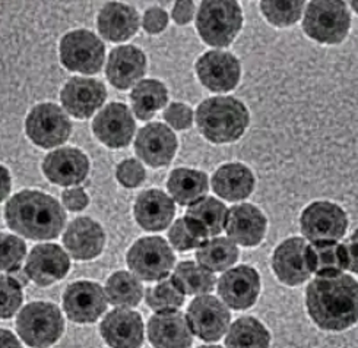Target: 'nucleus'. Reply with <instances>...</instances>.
Masks as SVG:
<instances>
[{
  "mask_svg": "<svg viewBox=\"0 0 358 348\" xmlns=\"http://www.w3.org/2000/svg\"><path fill=\"white\" fill-rule=\"evenodd\" d=\"M306 251L307 243L301 237H289L275 249L272 268L282 284L294 287L310 278Z\"/></svg>",
  "mask_w": 358,
  "mask_h": 348,
  "instance_id": "20",
  "label": "nucleus"
},
{
  "mask_svg": "<svg viewBox=\"0 0 358 348\" xmlns=\"http://www.w3.org/2000/svg\"><path fill=\"white\" fill-rule=\"evenodd\" d=\"M171 279L185 295L206 294L213 291L217 284V278L213 272L206 271L201 265H196L192 260L178 263Z\"/></svg>",
  "mask_w": 358,
  "mask_h": 348,
  "instance_id": "35",
  "label": "nucleus"
},
{
  "mask_svg": "<svg viewBox=\"0 0 358 348\" xmlns=\"http://www.w3.org/2000/svg\"><path fill=\"white\" fill-rule=\"evenodd\" d=\"M12 180H10V174L8 172L6 167L3 165H0V202L5 201L6 196L10 192V185Z\"/></svg>",
  "mask_w": 358,
  "mask_h": 348,
  "instance_id": "48",
  "label": "nucleus"
},
{
  "mask_svg": "<svg viewBox=\"0 0 358 348\" xmlns=\"http://www.w3.org/2000/svg\"><path fill=\"white\" fill-rule=\"evenodd\" d=\"M103 340L111 348H139L143 342L141 314L127 309H115L100 325Z\"/></svg>",
  "mask_w": 358,
  "mask_h": 348,
  "instance_id": "21",
  "label": "nucleus"
},
{
  "mask_svg": "<svg viewBox=\"0 0 358 348\" xmlns=\"http://www.w3.org/2000/svg\"><path fill=\"white\" fill-rule=\"evenodd\" d=\"M9 277H12L16 283H18L21 287H24V286H27L28 284V274H27V271L24 270V268H21V267H18V268H15V270H12V271H9Z\"/></svg>",
  "mask_w": 358,
  "mask_h": 348,
  "instance_id": "50",
  "label": "nucleus"
},
{
  "mask_svg": "<svg viewBox=\"0 0 358 348\" xmlns=\"http://www.w3.org/2000/svg\"><path fill=\"white\" fill-rule=\"evenodd\" d=\"M166 122L176 130L189 129L193 123V111L183 103H173L164 110Z\"/></svg>",
  "mask_w": 358,
  "mask_h": 348,
  "instance_id": "43",
  "label": "nucleus"
},
{
  "mask_svg": "<svg viewBox=\"0 0 358 348\" xmlns=\"http://www.w3.org/2000/svg\"><path fill=\"white\" fill-rule=\"evenodd\" d=\"M194 13V4L193 2H177L173 9V18L176 24L186 25L192 21Z\"/></svg>",
  "mask_w": 358,
  "mask_h": 348,
  "instance_id": "46",
  "label": "nucleus"
},
{
  "mask_svg": "<svg viewBox=\"0 0 358 348\" xmlns=\"http://www.w3.org/2000/svg\"><path fill=\"white\" fill-rule=\"evenodd\" d=\"M243 27V13L237 2L206 0L199 6L196 28L201 39L214 47L230 46Z\"/></svg>",
  "mask_w": 358,
  "mask_h": 348,
  "instance_id": "4",
  "label": "nucleus"
},
{
  "mask_svg": "<svg viewBox=\"0 0 358 348\" xmlns=\"http://www.w3.org/2000/svg\"><path fill=\"white\" fill-rule=\"evenodd\" d=\"M214 192L229 202L243 201L255 189V176L249 167L240 162L224 164L213 176Z\"/></svg>",
  "mask_w": 358,
  "mask_h": 348,
  "instance_id": "28",
  "label": "nucleus"
},
{
  "mask_svg": "<svg viewBox=\"0 0 358 348\" xmlns=\"http://www.w3.org/2000/svg\"><path fill=\"white\" fill-rule=\"evenodd\" d=\"M16 330L32 348H47L59 341L64 330L60 309L47 302L27 305L16 319Z\"/></svg>",
  "mask_w": 358,
  "mask_h": 348,
  "instance_id": "5",
  "label": "nucleus"
},
{
  "mask_svg": "<svg viewBox=\"0 0 358 348\" xmlns=\"http://www.w3.org/2000/svg\"><path fill=\"white\" fill-rule=\"evenodd\" d=\"M63 244L73 259L91 260L103 252L106 244L104 230L88 217L76 218L64 231Z\"/></svg>",
  "mask_w": 358,
  "mask_h": 348,
  "instance_id": "24",
  "label": "nucleus"
},
{
  "mask_svg": "<svg viewBox=\"0 0 358 348\" xmlns=\"http://www.w3.org/2000/svg\"><path fill=\"white\" fill-rule=\"evenodd\" d=\"M135 119L132 113L122 103H110L92 122V132L101 144L108 148H124L135 134Z\"/></svg>",
  "mask_w": 358,
  "mask_h": 348,
  "instance_id": "14",
  "label": "nucleus"
},
{
  "mask_svg": "<svg viewBox=\"0 0 358 348\" xmlns=\"http://www.w3.org/2000/svg\"><path fill=\"white\" fill-rule=\"evenodd\" d=\"M169 240L173 247L178 252L193 251V249H199L206 240L199 236L186 218H178L173 224L169 231Z\"/></svg>",
  "mask_w": 358,
  "mask_h": 348,
  "instance_id": "39",
  "label": "nucleus"
},
{
  "mask_svg": "<svg viewBox=\"0 0 358 348\" xmlns=\"http://www.w3.org/2000/svg\"><path fill=\"white\" fill-rule=\"evenodd\" d=\"M134 214L136 223L146 231H161L174 218L176 207L173 199L162 190H143L135 202Z\"/></svg>",
  "mask_w": 358,
  "mask_h": 348,
  "instance_id": "26",
  "label": "nucleus"
},
{
  "mask_svg": "<svg viewBox=\"0 0 358 348\" xmlns=\"http://www.w3.org/2000/svg\"><path fill=\"white\" fill-rule=\"evenodd\" d=\"M96 25L103 39L123 43L132 39L139 28V13L135 8L119 2L107 4L99 13Z\"/></svg>",
  "mask_w": 358,
  "mask_h": 348,
  "instance_id": "27",
  "label": "nucleus"
},
{
  "mask_svg": "<svg viewBox=\"0 0 358 348\" xmlns=\"http://www.w3.org/2000/svg\"><path fill=\"white\" fill-rule=\"evenodd\" d=\"M62 201H63V205L68 209L78 212L88 207L90 197L83 188H71L62 193Z\"/></svg>",
  "mask_w": 358,
  "mask_h": 348,
  "instance_id": "45",
  "label": "nucleus"
},
{
  "mask_svg": "<svg viewBox=\"0 0 358 348\" xmlns=\"http://www.w3.org/2000/svg\"><path fill=\"white\" fill-rule=\"evenodd\" d=\"M238 247L227 237L206 240L196 252V260L209 272H222L229 270L238 259Z\"/></svg>",
  "mask_w": 358,
  "mask_h": 348,
  "instance_id": "33",
  "label": "nucleus"
},
{
  "mask_svg": "<svg viewBox=\"0 0 358 348\" xmlns=\"http://www.w3.org/2000/svg\"><path fill=\"white\" fill-rule=\"evenodd\" d=\"M126 262L138 278L143 281H159L169 277L174 267L176 256L170 244L158 236L142 237L127 252Z\"/></svg>",
  "mask_w": 358,
  "mask_h": 348,
  "instance_id": "7",
  "label": "nucleus"
},
{
  "mask_svg": "<svg viewBox=\"0 0 358 348\" xmlns=\"http://www.w3.org/2000/svg\"><path fill=\"white\" fill-rule=\"evenodd\" d=\"M169 25V15L164 9L158 6L151 8L143 13L142 27L148 34H159Z\"/></svg>",
  "mask_w": 358,
  "mask_h": 348,
  "instance_id": "44",
  "label": "nucleus"
},
{
  "mask_svg": "<svg viewBox=\"0 0 358 348\" xmlns=\"http://www.w3.org/2000/svg\"><path fill=\"white\" fill-rule=\"evenodd\" d=\"M351 16L344 2H310L307 5L303 29L320 44H339L345 40Z\"/></svg>",
  "mask_w": 358,
  "mask_h": 348,
  "instance_id": "6",
  "label": "nucleus"
},
{
  "mask_svg": "<svg viewBox=\"0 0 358 348\" xmlns=\"http://www.w3.org/2000/svg\"><path fill=\"white\" fill-rule=\"evenodd\" d=\"M271 335L265 325L252 316L237 319L225 337L227 348H269Z\"/></svg>",
  "mask_w": 358,
  "mask_h": 348,
  "instance_id": "34",
  "label": "nucleus"
},
{
  "mask_svg": "<svg viewBox=\"0 0 358 348\" xmlns=\"http://www.w3.org/2000/svg\"><path fill=\"white\" fill-rule=\"evenodd\" d=\"M303 8L304 2H272V0L260 2V11L268 22L280 28L294 25L301 18Z\"/></svg>",
  "mask_w": 358,
  "mask_h": 348,
  "instance_id": "38",
  "label": "nucleus"
},
{
  "mask_svg": "<svg viewBox=\"0 0 358 348\" xmlns=\"http://www.w3.org/2000/svg\"><path fill=\"white\" fill-rule=\"evenodd\" d=\"M9 228L29 240L56 239L66 223V212L50 195L40 190H21L5 207Z\"/></svg>",
  "mask_w": 358,
  "mask_h": 348,
  "instance_id": "2",
  "label": "nucleus"
},
{
  "mask_svg": "<svg viewBox=\"0 0 358 348\" xmlns=\"http://www.w3.org/2000/svg\"><path fill=\"white\" fill-rule=\"evenodd\" d=\"M227 207L215 197H203L190 205L186 211L187 223L205 240L218 236L227 221Z\"/></svg>",
  "mask_w": 358,
  "mask_h": 348,
  "instance_id": "29",
  "label": "nucleus"
},
{
  "mask_svg": "<svg viewBox=\"0 0 358 348\" xmlns=\"http://www.w3.org/2000/svg\"><path fill=\"white\" fill-rule=\"evenodd\" d=\"M25 132L32 144L41 148H55L68 141L72 125L59 106L43 103L32 109L25 120Z\"/></svg>",
  "mask_w": 358,
  "mask_h": 348,
  "instance_id": "9",
  "label": "nucleus"
},
{
  "mask_svg": "<svg viewBox=\"0 0 358 348\" xmlns=\"http://www.w3.org/2000/svg\"><path fill=\"white\" fill-rule=\"evenodd\" d=\"M134 113L139 120H150L169 102V91L157 79H143L130 92Z\"/></svg>",
  "mask_w": 358,
  "mask_h": 348,
  "instance_id": "32",
  "label": "nucleus"
},
{
  "mask_svg": "<svg viewBox=\"0 0 358 348\" xmlns=\"http://www.w3.org/2000/svg\"><path fill=\"white\" fill-rule=\"evenodd\" d=\"M266 225L265 214L252 204L236 205L227 214V235L231 242L241 246H257L265 237Z\"/></svg>",
  "mask_w": 358,
  "mask_h": 348,
  "instance_id": "23",
  "label": "nucleus"
},
{
  "mask_svg": "<svg viewBox=\"0 0 358 348\" xmlns=\"http://www.w3.org/2000/svg\"><path fill=\"white\" fill-rule=\"evenodd\" d=\"M185 294L177 288L173 283L171 277L164 278L159 284L152 288L146 290L145 300L154 312H166V310H177L185 303Z\"/></svg>",
  "mask_w": 358,
  "mask_h": 348,
  "instance_id": "37",
  "label": "nucleus"
},
{
  "mask_svg": "<svg viewBox=\"0 0 358 348\" xmlns=\"http://www.w3.org/2000/svg\"><path fill=\"white\" fill-rule=\"evenodd\" d=\"M43 172L44 176L55 185H79L88 176L90 160L78 148H60L44 158Z\"/></svg>",
  "mask_w": 358,
  "mask_h": 348,
  "instance_id": "19",
  "label": "nucleus"
},
{
  "mask_svg": "<svg viewBox=\"0 0 358 348\" xmlns=\"http://www.w3.org/2000/svg\"><path fill=\"white\" fill-rule=\"evenodd\" d=\"M196 75L202 85L214 92H227L234 90L241 76L238 59L220 50H210L196 62Z\"/></svg>",
  "mask_w": 358,
  "mask_h": 348,
  "instance_id": "13",
  "label": "nucleus"
},
{
  "mask_svg": "<svg viewBox=\"0 0 358 348\" xmlns=\"http://www.w3.org/2000/svg\"><path fill=\"white\" fill-rule=\"evenodd\" d=\"M106 47L94 32L75 29L60 41V62L66 69L85 75L99 74L104 64Z\"/></svg>",
  "mask_w": 358,
  "mask_h": 348,
  "instance_id": "8",
  "label": "nucleus"
},
{
  "mask_svg": "<svg viewBox=\"0 0 358 348\" xmlns=\"http://www.w3.org/2000/svg\"><path fill=\"white\" fill-rule=\"evenodd\" d=\"M22 305V287L9 275H0V319H9Z\"/></svg>",
  "mask_w": 358,
  "mask_h": 348,
  "instance_id": "40",
  "label": "nucleus"
},
{
  "mask_svg": "<svg viewBox=\"0 0 358 348\" xmlns=\"http://www.w3.org/2000/svg\"><path fill=\"white\" fill-rule=\"evenodd\" d=\"M187 323L192 334L206 342H215L229 329L231 314L214 295H199L189 305Z\"/></svg>",
  "mask_w": 358,
  "mask_h": 348,
  "instance_id": "11",
  "label": "nucleus"
},
{
  "mask_svg": "<svg viewBox=\"0 0 358 348\" xmlns=\"http://www.w3.org/2000/svg\"><path fill=\"white\" fill-rule=\"evenodd\" d=\"M71 259L57 244H38L27 258L25 271L37 286L47 287L68 275Z\"/></svg>",
  "mask_w": 358,
  "mask_h": 348,
  "instance_id": "18",
  "label": "nucleus"
},
{
  "mask_svg": "<svg viewBox=\"0 0 358 348\" xmlns=\"http://www.w3.org/2000/svg\"><path fill=\"white\" fill-rule=\"evenodd\" d=\"M260 293V277L249 265L227 271L218 281V294L222 302L234 310L252 307Z\"/></svg>",
  "mask_w": 358,
  "mask_h": 348,
  "instance_id": "16",
  "label": "nucleus"
},
{
  "mask_svg": "<svg viewBox=\"0 0 358 348\" xmlns=\"http://www.w3.org/2000/svg\"><path fill=\"white\" fill-rule=\"evenodd\" d=\"M248 107L234 97H213L205 99L196 110L198 129L213 144L238 141L249 126Z\"/></svg>",
  "mask_w": 358,
  "mask_h": 348,
  "instance_id": "3",
  "label": "nucleus"
},
{
  "mask_svg": "<svg viewBox=\"0 0 358 348\" xmlns=\"http://www.w3.org/2000/svg\"><path fill=\"white\" fill-rule=\"evenodd\" d=\"M145 72L146 57L141 48L135 46H119L111 50L106 66V75L113 87L129 90Z\"/></svg>",
  "mask_w": 358,
  "mask_h": 348,
  "instance_id": "25",
  "label": "nucleus"
},
{
  "mask_svg": "<svg viewBox=\"0 0 358 348\" xmlns=\"http://www.w3.org/2000/svg\"><path fill=\"white\" fill-rule=\"evenodd\" d=\"M343 251L345 256V263H347V270L352 271L354 274L358 271V263H357V233L352 235L350 240L343 243Z\"/></svg>",
  "mask_w": 358,
  "mask_h": 348,
  "instance_id": "47",
  "label": "nucleus"
},
{
  "mask_svg": "<svg viewBox=\"0 0 358 348\" xmlns=\"http://www.w3.org/2000/svg\"><path fill=\"white\" fill-rule=\"evenodd\" d=\"M301 233L310 242H336L345 236L348 218L336 204L317 201L308 205L300 218Z\"/></svg>",
  "mask_w": 358,
  "mask_h": 348,
  "instance_id": "10",
  "label": "nucleus"
},
{
  "mask_svg": "<svg viewBox=\"0 0 358 348\" xmlns=\"http://www.w3.org/2000/svg\"><path fill=\"white\" fill-rule=\"evenodd\" d=\"M306 258L308 270L317 277L338 275L347 270L343 243L313 242L307 244Z\"/></svg>",
  "mask_w": 358,
  "mask_h": 348,
  "instance_id": "31",
  "label": "nucleus"
},
{
  "mask_svg": "<svg viewBox=\"0 0 358 348\" xmlns=\"http://www.w3.org/2000/svg\"><path fill=\"white\" fill-rule=\"evenodd\" d=\"M107 98V90L103 82L75 76L71 78L60 92V102L69 114L76 119H88L99 110Z\"/></svg>",
  "mask_w": 358,
  "mask_h": 348,
  "instance_id": "15",
  "label": "nucleus"
},
{
  "mask_svg": "<svg viewBox=\"0 0 358 348\" xmlns=\"http://www.w3.org/2000/svg\"><path fill=\"white\" fill-rule=\"evenodd\" d=\"M177 151V138L173 130L159 122L143 126L135 141L136 155L154 169L169 165Z\"/></svg>",
  "mask_w": 358,
  "mask_h": 348,
  "instance_id": "17",
  "label": "nucleus"
},
{
  "mask_svg": "<svg viewBox=\"0 0 358 348\" xmlns=\"http://www.w3.org/2000/svg\"><path fill=\"white\" fill-rule=\"evenodd\" d=\"M167 189L178 205H193L209 190L208 174L193 169H176L167 180Z\"/></svg>",
  "mask_w": 358,
  "mask_h": 348,
  "instance_id": "30",
  "label": "nucleus"
},
{
  "mask_svg": "<svg viewBox=\"0 0 358 348\" xmlns=\"http://www.w3.org/2000/svg\"><path fill=\"white\" fill-rule=\"evenodd\" d=\"M148 338L155 348H189L193 334L182 312H158L148 322Z\"/></svg>",
  "mask_w": 358,
  "mask_h": 348,
  "instance_id": "22",
  "label": "nucleus"
},
{
  "mask_svg": "<svg viewBox=\"0 0 358 348\" xmlns=\"http://www.w3.org/2000/svg\"><path fill=\"white\" fill-rule=\"evenodd\" d=\"M306 306L320 329L332 333L348 329L358 318L357 281L345 274L316 277L307 286Z\"/></svg>",
  "mask_w": 358,
  "mask_h": 348,
  "instance_id": "1",
  "label": "nucleus"
},
{
  "mask_svg": "<svg viewBox=\"0 0 358 348\" xmlns=\"http://www.w3.org/2000/svg\"><path fill=\"white\" fill-rule=\"evenodd\" d=\"M107 302L113 306L135 307L139 305L143 295V287L141 281L126 271H117L111 274L106 284Z\"/></svg>",
  "mask_w": 358,
  "mask_h": 348,
  "instance_id": "36",
  "label": "nucleus"
},
{
  "mask_svg": "<svg viewBox=\"0 0 358 348\" xmlns=\"http://www.w3.org/2000/svg\"><path fill=\"white\" fill-rule=\"evenodd\" d=\"M199 348H222V347H220V345H202Z\"/></svg>",
  "mask_w": 358,
  "mask_h": 348,
  "instance_id": "51",
  "label": "nucleus"
},
{
  "mask_svg": "<svg viewBox=\"0 0 358 348\" xmlns=\"http://www.w3.org/2000/svg\"><path fill=\"white\" fill-rule=\"evenodd\" d=\"M63 309L76 323H94L107 309L103 287L92 281H78L63 293Z\"/></svg>",
  "mask_w": 358,
  "mask_h": 348,
  "instance_id": "12",
  "label": "nucleus"
},
{
  "mask_svg": "<svg viewBox=\"0 0 358 348\" xmlns=\"http://www.w3.org/2000/svg\"><path fill=\"white\" fill-rule=\"evenodd\" d=\"M0 348H22L18 338L10 330L0 329Z\"/></svg>",
  "mask_w": 358,
  "mask_h": 348,
  "instance_id": "49",
  "label": "nucleus"
},
{
  "mask_svg": "<svg viewBox=\"0 0 358 348\" xmlns=\"http://www.w3.org/2000/svg\"><path fill=\"white\" fill-rule=\"evenodd\" d=\"M146 172L143 169V165L135 160V158H129L123 160L116 170V177L120 181V185L129 189L138 188L142 181L145 180Z\"/></svg>",
  "mask_w": 358,
  "mask_h": 348,
  "instance_id": "42",
  "label": "nucleus"
},
{
  "mask_svg": "<svg viewBox=\"0 0 358 348\" xmlns=\"http://www.w3.org/2000/svg\"><path fill=\"white\" fill-rule=\"evenodd\" d=\"M27 246L20 237L0 233V271H12L21 267Z\"/></svg>",
  "mask_w": 358,
  "mask_h": 348,
  "instance_id": "41",
  "label": "nucleus"
}]
</instances>
